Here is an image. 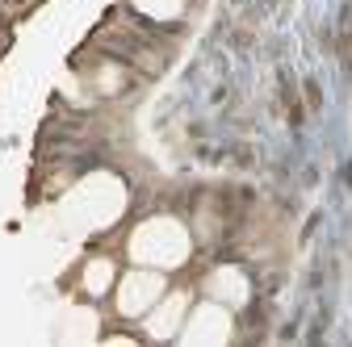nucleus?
I'll list each match as a JSON object with an SVG mask.
<instances>
[{
  "instance_id": "7ed1b4c3",
  "label": "nucleus",
  "mask_w": 352,
  "mask_h": 347,
  "mask_svg": "<svg viewBox=\"0 0 352 347\" xmlns=\"http://www.w3.org/2000/svg\"><path fill=\"white\" fill-rule=\"evenodd\" d=\"M231 335V314L223 306H201L193 318H189V331H185V343H223Z\"/></svg>"
},
{
  "instance_id": "f257e3e1",
  "label": "nucleus",
  "mask_w": 352,
  "mask_h": 347,
  "mask_svg": "<svg viewBox=\"0 0 352 347\" xmlns=\"http://www.w3.org/2000/svg\"><path fill=\"white\" fill-rule=\"evenodd\" d=\"M130 255H135L139 264H151V268H176L189 255V235L172 218H151L130 239Z\"/></svg>"
},
{
  "instance_id": "20e7f679",
  "label": "nucleus",
  "mask_w": 352,
  "mask_h": 347,
  "mask_svg": "<svg viewBox=\"0 0 352 347\" xmlns=\"http://www.w3.org/2000/svg\"><path fill=\"white\" fill-rule=\"evenodd\" d=\"M185 306H189V297L172 293L164 306H155V314H147V335L151 339H172L176 326H181V318H185Z\"/></svg>"
},
{
  "instance_id": "0eeeda50",
  "label": "nucleus",
  "mask_w": 352,
  "mask_h": 347,
  "mask_svg": "<svg viewBox=\"0 0 352 347\" xmlns=\"http://www.w3.org/2000/svg\"><path fill=\"white\" fill-rule=\"evenodd\" d=\"M135 5H139L147 17H181L185 0H135Z\"/></svg>"
},
{
  "instance_id": "f03ea898",
  "label": "nucleus",
  "mask_w": 352,
  "mask_h": 347,
  "mask_svg": "<svg viewBox=\"0 0 352 347\" xmlns=\"http://www.w3.org/2000/svg\"><path fill=\"white\" fill-rule=\"evenodd\" d=\"M160 293H164V276L160 272H130L122 280V289H118V310L126 318H143L160 301Z\"/></svg>"
},
{
  "instance_id": "423d86ee",
  "label": "nucleus",
  "mask_w": 352,
  "mask_h": 347,
  "mask_svg": "<svg viewBox=\"0 0 352 347\" xmlns=\"http://www.w3.org/2000/svg\"><path fill=\"white\" fill-rule=\"evenodd\" d=\"M109 280H113V264H109V259H93V264L84 268V289L88 293H105Z\"/></svg>"
},
{
  "instance_id": "39448f33",
  "label": "nucleus",
  "mask_w": 352,
  "mask_h": 347,
  "mask_svg": "<svg viewBox=\"0 0 352 347\" xmlns=\"http://www.w3.org/2000/svg\"><path fill=\"white\" fill-rule=\"evenodd\" d=\"M206 289H210L214 301H223V306H243V301H248V280H243L239 268H218L206 280Z\"/></svg>"
}]
</instances>
